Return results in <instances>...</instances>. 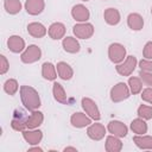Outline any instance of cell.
Listing matches in <instances>:
<instances>
[{
	"mask_svg": "<svg viewBox=\"0 0 152 152\" xmlns=\"http://www.w3.org/2000/svg\"><path fill=\"white\" fill-rule=\"evenodd\" d=\"M82 108L86 112V114H88L93 120H100L101 115H100V110L97 108V104L95 103V101H93L90 97H83L81 101Z\"/></svg>",
	"mask_w": 152,
	"mask_h": 152,
	"instance_id": "cell-7",
	"label": "cell"
},
{
	"mask_svg": "<svg viewBox=\"0 0 152 152\" xmlns=\"http://www.w3.org/2000/svg\"><path fill=\"white\" fill-rule=\"evenodd\" d=\"M4 7L7 13L10 14H17L21 10V2L19 0H5Z\"/></svg>",
	"mask_w": 152,
	"mask_h": 152,
	"instance_id": "cell-28",
	"label": "cell"
},
{
	"mask_svg": "<svg viewBox=\"0 0 152 152\" xmlns=\"http://www.w3.org/2000/svg\"><path fill=\"white\" fill-rule=\"evenodd\" d=\"M137 64H138V61H137L135 56H126V59L124 62L116 64L115 69H116V72L119 75H121V76H129L134 71Z\"/></svg>",
	"mask_w": 152,
	"mask_h": 152,
	"instance_id": "cell-5",
	"label": "cell"
},
{
	"mask_svg": "<svg viewBox=\"0 0 152 152\" xmlns=\"http://www.w3.org/2000/svg\"><path fill=\"white\" fill-rule=\"evenodd\" d=\"M7 46L8 49L14 52V53H19L23 52L26 48H25V40L20 37V36H11L7 39Z\"/></svg>",
	"mask_w": 152,
	"mask_h": 152,
	"instance_id": "cell-14",
	"label": "cell"
},
{
	"mask_svg": "<svg viewBox=\"0 0 152 152\" xmlns=\"http://www.w3.org/2000/svg\"><path fill=\"white\" fill-rule=\"evenodd\" d=\"M72 32L76 38L80 39H89L94 34V26L90 23H77L72 27Z\"/></svg>",
	"mask_w": 152,
	"mask_h": 152,
	"instance_id": "cell-6",
	"label": "cell"
},
{
	"mask_svg": "<svg viewBox=\"0 0 152 152\" xmlns=\"http://www.w3.org/2000/svg\"><path fill=\"white\" fill-rule=\"evenodd\" d=\"M138 115L139 118L144 119V120H150L152 119V107L147 106V104H140L138 107Z\"/></svg>",
	"mask_w": 152,
	"mask_h": 152,
	"instance_id": "cell-31",
	"label": "cell"
},
{
	"mask_svg": "<svg viewBox=\"0 0 152 152\" xmlns=\"http://www.w3.org/2000/svg\"><path fill=\"white\" fill-rule=\"evenodd\" d=\"M107 129L109 131V133H112L113 135L119 137V138H124L128 133L127 126L124 122L119 121V120H112V121H109L108 122V126H107Z\"/></svg>",
	"mask_w": 152,
	"mask_h": 152,
	"instance_id": "cell-9",
	"label": "cell"
},
{
	"mask_svg": "<svg viewBox=\"0 0 152 152\" xmlns=\"http://www.w3.org/2000/svg\"><path fill=\"white\" fill-rule=\"evenodd\" d=\"M43 120H44V115L42 112L39 110H32V113L28 115L27 118V121H26V127L28 129H33V128H37L39 127L42 124H43Z\"/></svg>",
	"mask_w": 152,
	"mask_h": 152,
	"instance_id": "cell-16",
	"label": "cell"
},
{
	"mask_svg": "<svg viewBox=\"0 0 152 152\" xmlns=\"http://www.w3.org/2000/svg\"><path fill=\"white\" fill-rule=\"evenodd\" d=\"M142 56L146 59H152V42H147L142 50Z\"/></svg>",
	"mask_w": 152,
	"mask_h": 152,
	"instance_id": "cell-36",
	"label": "cell"
},
{
	"mask_svg": "<svg viewBox=\"0 0 152 152\" xmlns=\"http://www.w3.org/2000/svg\"><path fill=\"white\" fill-rule=\"evenodd\" d=\"M104 148L107 152H119L122 148V142L119 139V137H115L112 134V135H108L106 138Z\"/></svg>",
	"mask_w": 152,
	"mask_h": 152,
	"instance_id": "cell-22",
	"label": "cell"
},
{
	"mask_svg": "<svg viewBox=\"0 0 152 152\" xmlns=\"http://www.w3.org/2000/svg\"><path fill=\"white\" fill-rule=\"evenodd\" d=\"M42 75L48 81H55L56 77H57L56 66L52 63H50V62L43 63V65H42Z\"/></svg>",
	"mask_w": 152,
	"mask_h": 152,
	"instance_id": "cell-26",
	"label": "cell"
},
{
	"mask_svg": "<svg viewBox=\"0 0 152 152\" xmlns=\"http://www.w3.org/2000/svg\"><path fill=\"white\" fill-rule=\"evenodd\" d=\"M65 26L64 24L62 23H52L49 28H48V33L50 36V38L55 39V40H58L61 38H64V34H65Z\"/></svg>",
	"mask_w": 152,
	"mask_h": 152,
	"instance_id": "cell-15",
	"label": "cell"
},
{
	"mask_svg": "<svg viewBox=\"0 0 152 152\" xmlns=\"http://www.w3.org/2000/svg\"><path fill=\"white\" fill-rule=\"evenodd\" d=\"M129 94H131L129 87L125 82H119L110 89V100L113 102H121L128 99Z\"/></svg>",
	"mask_w": 152,
	"mask_h": 152,
	"instance_id": "cell-2",
	"label": "cell"
},
{
	"mask_svg": "<svg viewBox=\"0 0 152 152\" xmlns=\"http://www.w3.org/2000/svg\"><path fill=\"white\" fill-rule=\"evenodd\" d=\"M151 14H152V7H151Z\"/></svg>",
	"mask_w": 152,
	"mask_h": 152,
	"instance_id": "cell-40",
	"label": "cell"
},
{
	"mask_svg": "<svg viewBox=\"0 0 152 152\" xmlns=\"http://www.w3.org/2000/svg\"><path fill=\"white\" fill-rule=\"evenodd\" d=\"M20 99L23 104L28 110H36L40 107V97L38 91L30 86L20 87Z\"/></svg>",
	"mask_w": 152,
	"mask_h": 152,
	"instance_id": "cell-1",
	"label": "cell"
},
{
	"mask_svg": "<svg viewBox=\"0 0 152 152\" xmlns=\"http://www.w3.org/2000/svg\"><path fill=\"white\" fill-rule=\"evenodd\" d=\"M64 152H68V151H72V152H77V148L76 147H65L64 150H63Z\"/></svg>",
	"mask_w": 152,
	"mask_h": 152,
	"instance_id": "cell-37",
	"label": "cell"
},
{
	"mask_svg": "<svg viewBox=\"0 0 152 152\" xmlns=\"http://www.w3.org/2000/svg\"><path fill=\"white\" fill-rule=\"evenodd\" d=\"M108 57L112 63L119 64L126 58V49L120 43H112L108 48Z\"/></svg>",
	"mask_w": 152,
	"mask_h": 152,
	"instance_id": "cell-3",
	"label": "cell"
},
{
	"mask_svg": "<svg viewBox=\"0 0 152 152\" xmlns=\"http://www.w3.org/2000/svg\"><path fill=\"white\" fill-rule=\"evenodd\" d=\"M82 1H89V0H82Z\"/></svg>",
	"mask_w": 152,
	"mask_h": 152,
	"instance_id": "cell-39",
	"label": "cell"
},
{
	"mask_svg": "<svg viewBox=\"0 0 152 152\" xmlns=\"http://www.w3.org/2000/svg\"><path fill=\"white\" fill-rule=\"evenodd\" d=\"M56 69H57L58 76L64 81H69L74 76V70L66 62H58L56 65Z\"/></svg>",
	"mask_w": 152,
	"mask_h": 152,
	"instance_id": "cell-17",
	"label": "cell"
},
{
	"mask_svg": "<svg viewBox=\"0 0 152 152\" xmlns=\"http://www.w3.org/2000/svg\"><path fill=\"white\" fill-rule=\"evenodd\" d=\"M27 118L25 115V112L20 110V109H17L14 110V114H13V119L11 121V126L14 131H25L27 127H26V121H27Z\"/></svg>",
	"mask_w": 152,
	"mask_h": 152,
	"instance_id": "cell-8",
	"label": "cell"
},
{
	"mask_svg": "<svg viewBox=\"0 0 152 152\" xmlns=\"http://www.w3.org/2000/svg\"><path fill=\"white\" fill-rule=\"evenodd\" d=\"M45 7L44 0H26L25 1V10L31 15H38L43 12Z\"/></svg>",
	"mask_w": 152,
	"mask_h": 152,
	"instance_id": "cell-13",
	"label": "cell"
},
{
	"mask_svg": "<svg viewBox=\"0 0 152 152\" xmlns=\"http://www.w3.org/2000/svg\"><path fill=\"white\" fill-rule=\"evenodd\" d=\"M134 144L141 150H152V137L145 134H137L133 137Z\"/></svg>",
	"mask_w": 152,
	"mask_h": 152,
	"instance_id": "cell-25",
	"label": "cell"
},
{
	"mask_svg": "<svg viewBox=\"0 0 152 152\" xmlns=\"http://www.w3.org/2000/svg\"><path fill=\"white\" fill-rule=\"evenodd\" d=\"M31 151H38V152H42L43 150H42L40 147H32V148H28V152H31Z\"/></svg>",
	"mask_w": 152,
	"mask_h": 152,
	"instance_id": "cell-38",
	"label": "cell"
},
{
	"mask_svg": "<svg viewBox=\"0 0 152 152\" xmlns=\"http://www.w3.org/2000/svg\"><path fill=\"white\" fill-rule=\"evenodd\" d=\"M27 32H28V34H31L34 38H43L48 31L43 24L33 21V23H30L27 25Z\"/></svg>",
	"mask_w": 152,
	"mask_h": 152,
	"instance_id": "cell-18",
	"label": "cell"
},
{
	"mask_svg": "<svg viewBox=\"0 0 152 152\" xmlns=\"http://www.w3.org/2000/svg\"><path fill=\"white\" fill-rule=\"evenodd\" d=\"M139 68L140 70L142 71H148V72H152V59H141L139 62Z\"/></svg>",
	"mask_w": 152,
	"mask_h": 152,
	"instance_id": "cell-33",
	"label": "cell"
},
{
	"mask_svg": "<svg viewBox=\"0 0 152 152\" xmlns=\"http://www.w3.org/2000/svg\"><path fill=\"white\" fill-rule=\"evenodd\" d=\"M141 100L152 104V88L148 87V88H145L144 90H141Z\"/></svg>",
	"mask_w": 152,
	"mask_h": 152,
	"instance_id": "cell-32",
	"label": "cell"
},
{
	"mask_svg": "<svg viewBox=\"0 0 152 152\" xmlns=\"http://www.w3.org/2000/svg\"><path fill=\"white\" fill-rule=\"evenodd\" d=\"M131 129L135 133V134H145L147 132V124L145 122L144 119L138 118L134 119L131 122Z\"/></svg>",
	"mask_w": 152,
	"mask_h": 152,
	"instance_id": "cell-27",
	"label": "cell"
},
{
	"mask_svg": "<svg viewBox=\"0 0 152 152\" xmlns=\"http://www.w3.org/2000/svg\"><path fill=\"white\" fill-rule=\"evenodd\" d=\"M127 25L133 31H140L144 27V19L139 13H131L127 17Z\"/></svg>",
	"mask_w": 152,
	"mask_h": 152,
	"instance_id": "cell-20",
	"label": "cell"
},
{
	"mask_svg": "<svg viewBox=\"0 0 152 152\" xmlns=\"http://www.w3.org/2000/svg\"><path fill=\"white\" fill-rule=\"evenodd\" d=\"M18 89H19V84H18L17 80H14V78H8L4 83V90L11 96H13L18 91Z\"/></svg>",
	"mask_w": 152,
	"mask_h": 152,
	"instance_id": "cell-30",
	"label": "cell"
},
{
	"mask_svg": "<svg viewBox=\"0 0 152 152\" xmlns=\"http://www.w3.org/2000/svg\"><path fill=\"white\" fill-rule=\"evenodd\" d=\"M70 122L74 127L76 128H83L86 126H89L91 124V118L88 115V114H84V113H81V112H77V113H74L70 118Z\"/></svg>",
	"mask_w": 152,
	"mask_h": 152,
	"instance_id": "cell-12",
	"label": "cell"
},
{
	"mask_svg": "<svg viewBox=\"0 0 152 152\" xmlns=\"http://www.w3.org/2000/svg\"><path fill=\"white\" fill-rule=\"evenodd\" d=\"M71 15H72V18H74L76 21H78V23H86V21L89 19L90 13H89V10H88L84 5L77 4V5H75V6L72 7V10H71Z\"/></svg>",
	"mask_w": 152,
	"mask_h": 152,
	"instance_id": "cell-11",
	"label": "cell"
},
{
	"mask_svg": "<svg viewBox=\"0 0 152 152\" xmlns=\"http://www.w3.org/2000/svg\"><path fill=\"white\" fill-rule=\"evenodd\" d=\"M103 18H104V21L108 25H118L119 21H120V12L116 8L109 7V8L104 10Z\"/></svg>",
	"mask_w": 152,
	"mask_h": 152,
	"instance_id": "cell-24",
	"label": "cell"
},
{
	"mask_svg": "<svg viewBox=\"0 0 152 152\" xmlns=\"http://www.w3.org/2000/svg\"><path fill=\"white\" fill-rule=\"evenodd\" d=\"M52 94H53V97L57 102L59 103H63V104H66L68 103V97H66V93L63 88V86L58 82H55L52 84Z\"/></svg>",
	"mask_w": 152,
	"mask_h": 152,
	"instance_id": "cell-23",
	"label": "cell"
},
{
	"mask_svg": "<svg viewBox=\"0 0 152 152\" xmlns=\"http://www.w3.org/2000/svg\"><path fill=\"white\" fill-rule=\"evenodd\" d=\"M23 137L24 139L30 144V145H37L38 142H40L42 138H43V133L39 129H28V131H23Z\"/></svg>",
	"mask_w": 152,
	"mask_h": 152,
	"instance_id": "cell-19",
	"label": "cell"
},
{
	"mask_svg": "<svg viewBox=\"0 0 152 152\" xmlns=\"http://www.w3.org/2000/svg\"><path fill=\"white\" fill-rule=\"evenodd\" d=\"M128 87H129V90L132 94H139L141 93L142 90V82H141V78L140 77H129L128 78Z\"/></svg>",
	"mask_w": 152,
	"mask_h": 152,
	"instance_id": "cell-29",
	"label": "cell"
},
{
	"mask_svg": "<svg viewBox=\"0 0 152 152\" xmlns=\"http://www.w3.org/2000/svg\"><path fill=\"white\" fill-rule=\"evenodd\" d=\"M8 68H10V63H8L7 58L4 55H1L0 56V74L1 75L6 74V71L8 70Z\"/></svg>",
	"mask_w": 152,
	"mask_h": 152,
	"instance_id": "cell-35",
	"label": "cell"
},
{
	"mask_svg": "<svg viewBox=\"0 0 152 152\" xmlns=\"http://www.w3.org/2000/svg\"><path fill=\"white\" fill-rule=\"evenodd\" d=\"M139 76H140V78L142 80V82H144L145 84H147V86H151V87H152V72L140 70Z\"/></svg>",
	"mask_w": 152,
	"mask_h": 152,
	"instance_id": "cell-34",
	"label": "cell"
},
{
	"mask_svg": "<svg viewBox=\"0 0 152 152\" xmlns=\"http://www.w3.org/2000/svg\"><path fill=\"white\" fill-rule=\"evenodd\" d=\"M87 135L91 139V140H101L102 138H104L106 135V127L102 125V124H90L88 126V129H87Z\"/></svg>",
	"mask_w": 152,
	"mask_h": 152,
	"instance_id": "cell-10",
	"label": "cell"
},
{
	"mask_svg": "<svg viewBox=\"0 0 152 152\" xmlns=\"http://www.w3.org/2000/svg\"><path fill=\"white\" fill-rule=\"evenodd\" d=\"M42 57V50L32 44V45H28L20 55V59L23 63H26V64H31V63H34L37 61H39Z\"/></svg>",
	"mask_w": 152,
	"mask_h": 152,
	"instance_id": "cell-4",
	"label": "cell"
},
{
	"mask_svg": "<svg viewBox=\"0 0 152 152\" xmlns=\"http://www.w3.org/2000/svg\"><path fill=\"white\" fill-rule=\"evenodd\" d=\"M62 46L64 49V51L69 52V53H77L81 49V45L78 43V40L74 37H65L63 38L62 42Z\"/></svg>",
	"mask_w": 152,
	"mask_h": 152,
	"instance_id": "cell-21",
	"label": "cell"
}]
</instances>
